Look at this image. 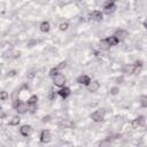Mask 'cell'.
Wrapping results in <instances>:
<instances>
[{"mask_svg":"<svg viewBox=\"0 0 147 147\" xmlns=\"http://www.w3.org/2000/svg\"><path fill=\"white\" fill-rule=\"evenodd\" d=\"M105 115H106V110H105V109H98V110H95L94 113L91 114V118H92L95 123H99V122L103 121Z\"/></svg>","mask_w":147,"mask_h":147,"instance_id":"cell-1","label":"cell"},{"mask_svg":"<svg viewBox=\"0 0 147 147\" xmlns=\"http://www.w3.org/2000/svg\"><path fill=\"white\" fill-rule=\"evenodd\" d=\"M53 83L57 87H63L64 84H65V77L62 74H57L53 77Z\"/></svg>","mask_w":147,"mask_h":147,"instance_id":"cell-2","label":"cell"},{"mask_svg":"<svg viewBox=\"0 0 147 147\" xmlns=\"http://www.w3.org/2000/svg\"><path fill=\"white\" fill-rule=\"evenodd\" d=\"M13 106H14V108H15L20 114H24V113L28 110V108H29V106H28L26 103L21 102V101H18V100H16V101L13 103Z\"/></svg>","mask_w":147,"mask_h":147,"instance_id":"cell-3","label":"cell"},{"mask_svg":"<svg viewBox=\"0 0 147 147\" xmlns=\"http://www.w3.org/2000/svg\"><path fill=\"white\" fill-rule=\"evenodd\" d=\"M51 139H52V134H51V132H49L48 130H42L41 133H40V142H42V144H47V142L51 141Z\"/></svg>","mask_w":147,"mask_h":147,"instance_id":"cell-4","label":"cell"},{"mask_svg":"<svg viewBox=\"0 0 147 147\" xmlns=\"http://www.w3.org/2000/svg\"><path fill=\"white\" fill-rule=\"evenodd\" d=\"M20 133L23 136V137H29L31 133H32V126L29 125V124H24L20 127Z\"/></svg>","mask_w":147,"mask_h":147,"instance_id":"cell-5","label":"cell"},{"mask_svg":"<svg viewBox=\"0 0 147 147\" xmlns=\"http://www.w3.org/2000/svg\"><path fill=\"white\" fill-rule=\"evenodd\" d=\"M99 88H100V83H99L98 80H91V82L88 83V85H87V90H88L90 92H92V93L96 92Z\"/></svg>","mask_w":147,"mask_h":147,"instance_id":"cell-6","label":"cell"},{"mask_svg":"<svg viewBox=\"0 0 147 147\" xmlns=\"http://www.w3.org/2000/svg\"><path fill=\"white\" fill-rule=\"evenodd\" d=\"M131 124H132V127H133V129H137V127L144 125V124H145V116H139V117L134 118Z\"/></svg>","mask_w":147,"mask_h":147,"instance_id":"cell-7","label":"cell"},{"mask_svg":"<svg viewBox=\"0 0 147 147\" xmlns=\"http://www.w3.org/2000/svg\"><path fill=\"white\" fill-rule=\"evenodd\" d=\"M115 37L118 38V40H122V39H125L127 36H129V32L126 30H123V29H118L115 31Z\"/></svg>","mask_w":147,"mask_h":147,"instance_id":"cell-8","label":"cell"},{"mask_svg":"<svg viewBox=\"0 0 147 147\" xmlns=\"http://www.w3.org/2000/svg\"><path fill=\"white\" fill-rule=\"evenodd\" d=\"M91 82V78H90V76H87V75H80L78 78H77V83L78 84H82V85H88V83Z\"/></svg>","mask_w":147,"mask_h":147,"instance_id":"cell-9","label":"cell"},{"mask_svg":"<svg viewBox=\"0 0 147 147\" xmlns=\"http://www.w3.org/2000/svg\"><path fill=\"white\" fill-rule=\"evenodd\" d=\"M103 9L106 10V13H114L115 11V9H116V5H115V2H111V1H108L107 3H105V6H103Z\"/></svg>","mask_w":147,"mask_h":147,"instance_id":"cell-10","label":"cell"},{"mask_svg":"<svg viewBox=\"0 0 147 147\" xmlns=\"http://www.w3.org/2000/svg\"><path fill=\"white\" fill-rule=\"evenodd\" d=\"M105 39H106V41H107V44H108V46H109V47L116 46V45L119 42L118 38H117V37H115V36H110V37H107V38H105Z\"/></svg>","mask_w":147,"mask_h":147,"instance_id":"cell-11","label":"cell"},{"mask_svg":"<svg viewBox=\"0 0 147 147\" xmlns=\"http://www.w3.org/2000/svg\"><path fill=\"white\" fill-rule=\"evenodd\" d=\"M57 93H59V95H60L61 98L65 99V98H68V96L70 95V88H69V87H65V86L60 87V91H59Z\"/></svg>","mask_w":147,"mask_h":147,"instance_id":"cell-12","label":"cell"},{"mask_svg":"<svg viewBox=\"0 0 147 147\" xmlns=\"http://www.w3.org/2000/svg\"><path fill=\"white\" fill-rule=\"evenodd\" d=\"M90 17L92 18V20H94V21H101L102 20V13L100 11V10H93L91 14H90Z\"/></svg>","mask_w":147,"mask_h":147,"instance_id":"cell-13","label":"cell"},{"mask_svg":"<svg viewBox=\"0 0 147 147\" xmlns=\"http://www.w3.org/2000/svg\"><path fill=\"white\" fill-rule=\"evenodd\" d=\"M39 29H40L41 32H48L49 29H51L49 22H48V21H42V22L40 23V25H39Z\"/></svg>","mask_w":147,"mask_h":147,"instance_id":"cell-14","label":"cell"},{"mask_svg":"<svg viewBox=\"0 0 147 147\" xmlns=\"http://www.w3.org/2000/svg\"><path fill=\"white\" fill-rule=\"evenodd\" d=\"M37 102H38V96H37V95H31V96L28 99L26 105H28V106H36Z\"/></svg>","mask_w":147,"mask_h":147,"instance_id":"cell-15","label":"cell"},{"mask_svg":"<svg viewBox=\"0 0 147 147\" xmlns=\"http://www.w3.org/2000/svg\"><path fill=\"white\" fill-rule=\"evenodd\" d=\"M133 69H134V65L133 64H126L124 68H123V72L124 74H133Z\"/></svg>","mask_w":147,"mask_h":147,"instance_id":"cell-16","label":"cell"},{"mask_svg":"<svg viewBox=\"0 0 147 147\" xmlns=\"http://www.w3.org/2000/svg\"><path fill=\"white\" fill-rule=\"evenodd\" d=\"M20 121H21V118H20L18 116H14V117L9 121V125H11V126H16V125L20 124Z\"/></svg>","mask_w":147,"mask_h":147,"instance_id":"cell-17","label":"cell"},{"mask_svg":"<svg viewBox=\"0 0 147 147\" xmlns=\"http://www.w3.org/2000/svg\"><path fill=\"white\" fill-rule=\"evenodd\" d=\"M59 28H60L61 31H65V30H68V28H69V23H68V22H62V23L59 25Z\"/></svg>","mask_w":147,"mask_h":147,"instance_id":"cell-18","label":"cell"},{"mask_svg":"<svg viewBox=\"0 0 147 147\" xmlns=\"http://www.w3.org/2000/svg\"><path fill=\"white\" fill-rule=\"evenodd\" d=\"M7 99H8V93H7L6 91H1V92H0V100L5 101V100H7Z\"/></svg>","mask_w":147,"mask_h":147,"instance_id":"cell-19","label":"cell"},{"mask_svg":"<svg viewBox=\"0 0 147 147\" xmlns=\"http://www.w3.org/2000/svg\"><path fill=\"white\" fill-rule=\"evenodd\" d=\"M57 74H59V69H57L56 67L49 70V76H51V77H54V76H55V75H57Z\"/></svg>","mask_w":147,"mask_h":147,"instance_id":"cell-20","label":"cell"},{"mask_svg":"<svg viewBox=\"0 0 147 147\" xmlns=\"http://www.w3.org/2000/svg\"><path fill=\"white\" fill-rule=\"evenodd\" d=\"M140 102H141V106H142L144 108L147 107V98H146V95H142V96H141Z\"/></svg>","mask_w":147,"mask_h":147,"instance_id":"cell-21","label":"cell"},{"mask_svg":"<svg viewBox=\"0 0 147 147\" xmlns=\"http://www.w3.org/2000/svg\"><path fill=\"white\" fill-rule=\"evenodd\" d=\"M65 65H67V62H65V61H62V62H60V63L56 65V68H57L59 70H61V69H64Z\"/></svg>","mask_w":147,"mask_h":147,"instance_id":"cell-22","label":"cell"},{"mask_svg":"<svg viewBox=\"0 0 147 147\" xmlns=\"http://www.w3.org/2000/svg\"><path fill=\"white\" fill-rule=\"evenodd\" d=\"M7 115H6V113H5V110L2 109V108H0V118H5Z\"/></svg>","mask_w":147,"mask_h":147,"instance_id":"cell-23","label":"cell"},{"mask_svg":"<svg viewBox=\"0 0 147 147\" xmlns=\"http://www.w3.org/2000/svg\"><path fill=\"white\" fill-rule=\"evenodd\" d=\"M117 92H118V88H117V87H113V88L110 90V93H111V94H117Z\"/></svg>","mask_w":147,"mask_h":147,"instance_id":"cell-24","label":"cell"},{"mask_svg":"<svg viewBox=\"0 0 147 147\" xmlns=\"http://www.w3.org/2000/svg\"><path fill=\"white\" fill-rule=\"evenodd\" d=\"M15 75H16V71H15V70L8 71V76H10V77H11V76H15Z\"/></svg>","mask_w":147,"mask_h":147,"instance_id":"cell-25","label":"cell"},{"mask_svg":"<svg viewBox=\"0 0 147 147\" xmlns=\"http://www.w3.org/2000/svg\"><path fill=\"white\" fill-rule=\"evenodd\" d=\"M108 1H111V2H115V1H117V0H108Z\"/></svg>","mask_w":147,"mask_h":147,"instance_id":"cell-26","label":"cell"},{"mask_svg":"<svg viewBox=\"0 0 147 147\" xmlns=\"http://www.w3.org/2000/svg\"><path fill=\"white\" fill-rule=\"evenodd\" d=\"M0 71H1V69H0Z\"/></svg>","mask_w":147,"mask_h":147,"instance_id":"cell-27","label":"cell"}]
</instances>
